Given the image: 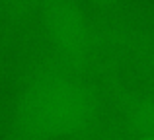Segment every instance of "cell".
<instances>
[{
    "instance_id": "cell-5",
    "label": "cell",
    "mask_w": 154,
    "mask_h": 140,
    "mask_svg": "<svg viewBox=\"0 0 154 140\" xmlns=\"http://www.w3.org/2000/svg\"><path fill=\"white\" fill-rule=\"evenodd\" d=\"M0 2H2V10L8 25L18 27L39 10L41 0H0Z\"/></svg>"
},
{
    "instance_id": "cell-6",
    "label": "cell",
    "mask_w": 154,
    "mask_h": 140,
    "mask_svg": "<svg viewBox=\"0 0 154 140\" xmlns=\"http://www.w3.org/2000/svg\"><path fill=\"white\" fill-rule=\"evenodd\" d=\"M84 2L90 4L98 12H111V10H117L123 0H84Z\"/></svg>"
},
{
    "instance_id": "cell-1",
    "label": "cell",
    "mask_w": 154,
    "mask_h": 140,
    "mask_svg": "<svg viewBox=\"0 0 154 140\" xmlns=\"http://www.w3.org/2000/svg\"><path fill=\"white\" fill-rule=\"evenodd\" d=\"M103 99L92 74L39 61L20 84L8 140H92L103 127Z\"/></svg>"
},
{
    "instance_id": "cell-4",
    "label": "cell",
    "mask_w": 154,
    "mask_h": 140,
    "mask_svg": "<svg viewBox=\"0 0 154 140\" xmlns=\"http://www.w3.org/2000/svg\"><path fill=\"white\" fill-rule=\"evenodd\" d=\"M103 97L133 134L154 138V95L119 84H102Z\"/></svg>"
},
{
    "instance_id": "cell-2",
    "label": "cell",
    "mask_w": 154,
    "mask_h": 140,
    "mask_svg": "<svg viewBox=\"0 0 154 140\" xmlns=\"http://www.w3.org/2000/svg\"><path fill=\"white\" fill-rule=\"evenodd\" d=\"M92 22V74L154 95V23L131 10L103 12Z\"/></svg>"
},
{
    "instance_id": "cell-3",
    "label": "cell",
    "mask_w": 154,
    "mask_h": 140,
    "mask_svg": "<svg viewBox=\"0 0 154 140\" xmlns=\"http://www.w3.org/2000/svg\"><path fill=\"white\" fill-rule=\"evenodd\" d=\"M37 12L51 58L92 74V19H88L80 0H41Z\"/></svg>"
}]
</instances>
